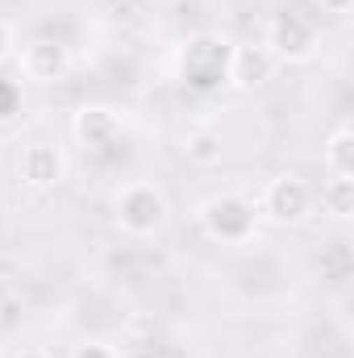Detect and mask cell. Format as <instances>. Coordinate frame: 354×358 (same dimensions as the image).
I'll return each instance as SVG.
<instances>
[{"mask_svg":"<svg viewBox=\"0 0 354 358\" xmlns=\"http://www.w3.org/2000/svg\"><path fill=\"white\" fill-rule=\"evenodd\" d=\"M321 159H325L330 179H354V125L351 121H342V125L325 138Z\"/></svg>","mask_w":354,"mask_h":358,"instance_id":"10","label":"cell"},{"mask_svg":"<svg viewBox=\"0 0 354 358\" xmlns=\"http://www.w3.org/2000/svg\"><path fill=\"white\" fill-rule=\"evenodd\" d=\"M71 129H76L80 146H88V150H108V146L117 142V134H121V121H117V113L104 108V104H84V108L76 113Z\"/></svg>","mask_w":354,"mask_h":358,"instance_id":"8","label":"cell"},{"mask_svg":"<svg viewBox=\"0 0 354 358\" xmlns=\"http://www.w3.org/2000/svg\"><path fill=\"white\" fill-rule=\"evenodd\" d=\"M187 159H196V163L221 159V138H217V134H196V138L187 142Z\"/></svg>","mask_w":354,"mask_h":358,"instance_id":"12","label":"cell"},{"mask_svg":"<svg viewBox=\"0 0 354 358\" xmlns=\"http://www.w3.org/2000/svg\"><path fill=\"white\" fill-rule=\"evenodd\" d=\"M321 13H334V17H342V13H351L354 8V0H313Z\"/></svg>","mask_w":354,"mask_h":358,"instance_id":"16","label":"cell"},{"mask_svg":"<svg viewBox=\"0 0 354 358\" xmlns=\"http://www.w3.org/2000/svg\"><path fill=\"white\" fill-rule=\"evenodd\" d=\"M17 55V38H13V25L8 21H0V63H8Z\"/></svg>","mask_w":354,"mask_h":358,"instance_id":"14","label":"cell"},{"mask_svg":"<svg viewBox=\"0 0 354 358\" xmlns=\"http://www.w3.org/2000/svg\"><path fill=\"white\" fill-rule=\"evenodd\" d=\"M13 113H17V88L0 84V117H13Z\"/></svg>","mask_w":354,"mask_h":358,"instance_id":"15","label":"cell"},{"mask_svg":"<svg viewBox=\"0 0 354 358\" xmlns=\"http://www.w3.org/2000/svg\"><path fill=\"white\" fill-rule=\"evenodd\" d=\"M255 204L238 192H221V196H208L200 204V229L208 242H221V246H242L255 238Z\"/></svg>","mask_w":354,"mask_h":358,"instance_id":"3","label":"cell"},{"mask_svg":"<svg viewBox=\"0 0 354 358\" xmlns=\"http://www.w3.org/2000/svg\"><path fill=\"white\" fill-rule=\"evenodd\" d=\"M275 76V59L267 46H234V59H229V84L242 92L263 88L267 80Z\"/></svg>","mask_w":354,"mask_h":358,"instance_id":"9","label":"cell"},{"mask_svg":"<svg viewBox=\"0 0 354 358\" xmlns=\"http://www.w3.org/2000/svg\"><path fill=\"white\" fill-rule=\"evenodd\" d=\"M313 208H317V196L300 176H275L263 187V217L275 225H304Z\"/></svg>","mask_w":354,"mask_h":358,"instance_id":"5","label":"cell"},{"mask_svg":"<svg viewBox=\"0 0 354 358\" xmlns=\"http://www.w3.org/2000/svg\"><path fill=\"white\" fill-rule=\"evenodd\" d=\"M117 358H159V350L155 346H125Z\"/></svg>","mask_w":354,"mask_h":358,"instance_id":"17","label":"cell"},{"mask_svg":"<svg viewBox=\"0 0 354 358\" xmlns=\"http://www.w3.org/2000/svg\"><path fill=\"white\" fill-rule=\"evenodd\" d=\"M21 183L34 187V192H55L63 179H67V155L63 146L55 142H29L21 150Z\"/></svg>","mask_w":354,"mask_h":358,"instance_id":"7","label":"cell"},{"mask_svg":"<svg viewBox=\"0 0 354 358\" xmlns=\"http://www.w3.org/2000/svg\"><path fill=\"white\" fill-rule=\"evenodd\" d=\"M17 67L29 84H59L71 71V50L59 38H34L17 50Z\"/></svg>","mask_w":354,"mask_h":358,"instance_id":"6","label":"cell"},{"mask_svg":"<svg viewBox=\"0 0 354 358\" xmlns=\"http://www.w3.org/2000/svg\"><path fill=\"white\" fill-rule=\"evenodd\" d=\"M167 217H171V204H167L163 187H155V183H125L121 196H117V204H113V221L129 238H155V234H163Z\"/></svg>","mask_w":354,"mask_h":358,"instance_id":"2","label":"cell"},{"mask_svg":"<svg viewBox=\"0 0 354 358\" xmlns=\"http://www.w3.org/2000/svg\"><path fill=\"white\" fill-rule=\"evenodd\" d=\"M267 50L275 63H309L317 55V29L300 13H275L267 25Z\"/></svg>","mask_w":354,"mask_h":358,"instance_id":"4","label":"cell"},{"mask_svg":"<svg viewBox=\"0 0 354 358\" xmlns=\"http://www.w3.org/2000/svg\"><path fill=\"white\" fill-rule=\"evenodd\" d=\"M321 208L330 217H338V221L354 217V179H330L321 187Z\"/></svg>","mask_w":354,"mask_h":358,"instance_id":"11","label":"cell"},{"mask_svg":"<svg viewBox=\"0 0 354 358\" xmlns=\"http://www.w3.org/2000/svg\"><path fill=\"white\" fill-rule=\"evenodd\" d=\"M229 59H234V42L229 38L196 34L179 50V80L196 92H217L221 84H229Z\"/></svg>","mask_w":354,"mask_h":358,"instance_id":"1","label":"cell"},{"mask_svg":"<svg viewBox=\"0 0 354 358\" xmlns=\"http://www.w3.org/2000/svg\"><path fill=\"white\" fill-rule=\"evenodd\" d=\"M71 358H117V350L104 346V342H80V346L71 350Z\"/></svg>","mask_w":354,"mask_h":358,"instance_id":"13","label":"cell"}]
</instances>
